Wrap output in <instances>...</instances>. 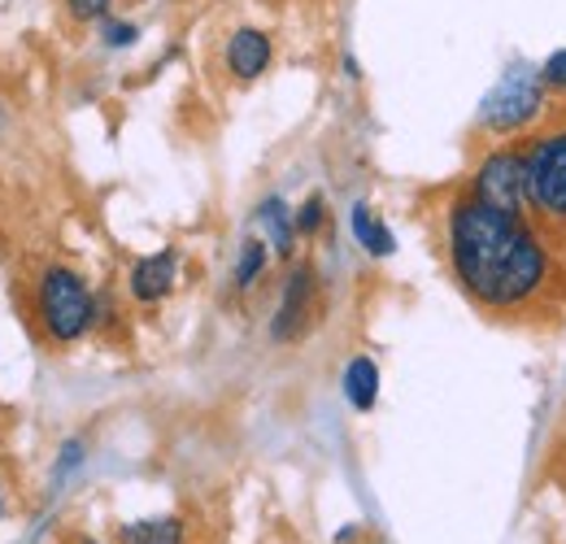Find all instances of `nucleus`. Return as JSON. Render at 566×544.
<instances>
[{"label": "nucleus", "instance_id": "obj_1", "mask_svg": "<svg viewBox=\"0 0 566 544\" xmlns=\"http://www.w3.org/2000/svg\"><path fill=\"white\" fill-rule=\"evenodd\" d=\"M449 262L458 283L489 310H514L541 292L549 258L523 213L484 201L475 188L449 209Z\"/></svg>", "mask_w": 566, "mask_h": 544}, {"label": "nucleus", "instance_id": "obj_2", "mask_svg": "<svg viewBox=\"0 0 566 544\" xmlns=\"http://www.w3.org/2000/svg\"><path fill=\"white\" fill-rule=\"evenodd\" d=\"M35 305H40L44 332L57 344L78 341V336L92 327V314H96V301H92L87 283H83L71 266H49V271L40 274Z\"/></svg>", "mask_w": 566, "mask_h": 544}, {"label": "nucleus", "instance_id": "obj_3", "mask_svg": "<svg viewBox=\"0 0 566 544\" xmlns=\"http://www.w3.org/2000/svg\"><path fill=\"white\" fill-rule=\"evenodd\" d=\"M527 209L554 231H566V127L541 136L527 153Z\"/></svg>", "mask_w": 566, "mask_h": 544}, {"label": "nucleus", "instance_id": "obj_4", "mask_svg": "<svg viewBox=\"0 0 566 544\" xmlns=\"http://www.w3.org/2000/svg\"><path fill=\"white\" fill-rule=\"evenodd\" d=\"M541 109H545V79H541V70L523 66V70H510L493 92H489V101H484V109H480V123H484L493 136H514V132H523Z\"/></svg>", "mask_w": 566, "mask_h": 544}, {"label": "nucleus", "instance_id": "obj_5", "mask_svg": "<svg viewBox=\"0 0 566 544\" xmlns=\"http://www.w3.org/2000/svg\"><path fill=\"white\" fill-rule=\"evenodd\" d=\"M475 192L484 201L523 213L527 209V157L514 148H496L475 170Z\"/></svg>", "mask_w": 566, "mask_h": 544}, {"label": "nucleus", "instance_id": "obj_6", "mask_svg": "<svg viewBox=\"0 0 566 544\" xmlns=\"http://www.w3.org/2000/svg\"><path fill=\"white\" fill-rule=\"evenodd\" d=\"M310 310H314V271L310 266H296L283 283V301L275 310V323H271V336L280 344L296 341L310 323Z\"/></svg>", "mask_w": 566, "mask_h": 544}, {"label": "nucleus", "instance_id": "obj_7", "mask_svg": "<svg viewBox=\"0 0 566 544\" xmlns=\"http://www.w3.org/2000/svg\"><path fill=\"white\" fill-rule=\"evenodd\" d=\"M271 53H275V44H271L266 31H258V27H240V31L227 40V70H231L240 83H249V79L266 74Z\"/></svg>", "mask_w": 566, "mask_h": 544}, {"label": "nucleus", "instance_id": "obj_8", "mask_svg": "<svg viewBox=\"0 0 566 544\" xmlns=\"http://www.w3.org/2000/svg\"><path fill=\"white\" fill-rule=\"evenodd\" d=\"M175 279H179V258H175V249H161V253L136 262V271H132V296L144 301V305H153V301H161L175 287Z\"/></svg>", "mask_w": 566, "mask_h": 544}, {"label": "nucleus", "instance_id": "obj_9", "mask_svg": "<svg viewBox=\"0 0 566 544\" xmlns=\"http://www.w3.org/2000/svg\"><path fill=\"white\" fill-rule=\"evenodd\" d=\"M345 397H349V406L357 414L375 409V401H379V366L370 357H354L349 362V370H345Z\"/></svg>", "mask_w": 566, "mask_h": 544}, {"label": "nucleus", "instance_id": "obj_10", "mask_svg": "<svg viewBox=\"0 0 566 544\" xmlns=\"http://www.w3.org/2000/svg\"><path fill=\"white\" fill-rule=\"evenodd\" d=\"M354 236L357 244L370 253V258H388L392 249H397V240H392V231L370 213V205H354Z\"/></svg>", "mask_w": 566, "mask_h": 544}, {"label": "nucleus", "instance_id": "obj_11", "mask_svg": "<svg viewBox=\"0 0 566 544\" xmlns=\"http://www.w3.org/2000/svg\"><path fill=\"white\" fill-rule=\"evenodd\" d=\"M123 544H184V523L179 519H140L118 527Z\"/></svg>", "mask_w": 566, "mask_h": 544}, {"label": "nucleus", "instance_id": "obj_12", "mask_svg": "<svg viewBox=\"0 0 566 544\" xmlns=\"http://www.w3.org/2000/svg\"><path fill=\"white\" fill-rule=\"evenodd\" d=\"M258 218H262V227H266V236H271V244H275V253H292V240H296V213L280 201V197H271V201L258 209Z\"/></svg>", "mask_w": 566, "mask_h": 544}, {"label": "nucleus", "instance_id": "obj_13", "mask_svg": "<svg viewBox=\"0 0 566 544\" xmlns=\"http://www.w3.org/2000/svg\"><path fill=\"white\" fill-rule=\"evenodd\" d=\"M266 271V244L262 240H244L240 244V262H235V287H253Z\"/></svg>", "mask_w": 566, "mask_h": 544}, {"label": "nucleus", "instance_id": "obj_14", "mask_svg": "<svg viewBox=\"0 0 566 544\" xmlns=\"http://www.w3.org/2000/svg\"><path fill=\"white\" fill-rule=\"evenodd\" d=\"M318 227H323V197H310L296 209V236H314Z\"/></svg>", "mask_w": 566, "mask_h": 544}, {"label": "nucleus", "instance_id": "obj_15", "mask_svg": "<svg viewBox=\"0 0 566 544\" xmlns=\"http://www.w3.org/2000/svg\"><path fill=\"white\" fill-rule=\"evenodd\" d=\"M109 4H114V0H66L71 18H78V22H101V18L109 13Z\"/></svg>", "mask_w": 566, "mask_h": 544}, {"label": "nucleus", "instance_id": "obj_16", "mask_svg": "<svg viewBox=\"0 0 566 544\" xmlns=\"http://www.w3.org/2000/svg\"><path fill=\"white\" fill-rule=\"evenodd\" d=\"M541 79H545V87L566 92V49H563V53H554V57L541 66Z\"/></svg>", "mask_w": 566, "mask_h": 544}, {"label": "nucleus", "instance_id": "obj_17", "mask_svg": "<svg viewBox=\"0 0 566 544\" xmlns=\"http://www.w3.org/2000/svg\"><path fill=\"white\" fill-rule=\"evenodd\" d=\"M136 35H140V31H136L132 22H105V44H109V49H132Z\"/></svg>", "mask_w": 566, "mask_h": 544}, {"label": "nucleus", "instance_id": "obj_18", "mask_svg": "<svg viewBox=\"0 0 566 544\" xmlns=\"http://www.w3.org/2000/svg\"><path fill=\"white\" fill-rule=\"evenodd\" d=\"M78 462H83V444H78V440H71V444L62 449V462H57V475H66V471H74Z\"/></svg>", "mask_w": 566, "mask_h": 544}, {"label": "nucleus", "instance_id": "obj_19", "mask_svg": "<svg viewBox=\"0 0 566 544\" xmlns=\"http://www.w3.org/2000/svg\"><path fill=\"white\" fill-rule=\"evenodd\" d=\"M0 519H4V483H0Z\"/></svg>", "mask_w": 566, "mask_h": 544}, {"label": "nucleus", "instance_id": "obj_20", "mask_svg": "<svg viewBox=\"0 0 566 544\" xmlns=\"http://www.w3.org/2000/svg\"><path fill=\"white\" fill-rule=\"evenodd\" d=\"M83 544H96V541H83Z\"/></svg>", "mask_w": 566, "mask_h": 544}]
</instances>
